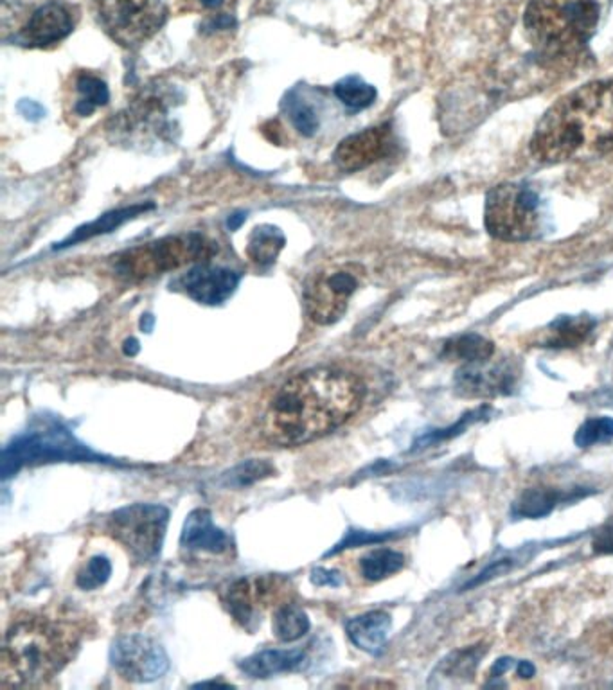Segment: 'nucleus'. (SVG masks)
Here are the masks:
<instances>
[{
  "label": "nucleus",
  "instance_id": "nucleus-1",
  "mask_svg": "<svg viewBox=\"0 0 613 690\" xmlns=\"http://www.w3.org/2000/svg\"><path fill=\"white\" fill-rule=\"evenodd\" d=\"M365 399L363 381L340 368L304 370L282 383L266 401L259 424L277 446H300L349 420Z\"/></svg>",
  "mask_w": 613,
  "mask_h": 690
},
{
  "label": "nucleus",
  "instance_id": "nucleus-2",
  "mask_svg": "<svg viewBox=\"0 0 613 690\" xmlns=\"http://www.w3.org/2000/svg\"><path fill=\"white\" fill-rule=\"evenodd\" d=\"M530 151L546 164L613 151V81L586 83L559 97L539 120Z\"/></svg>",
  "mask_w": 613,
  "mask_h": 690
},
{
  "label": "nucleus",
  "instance_id": "nucleus-3",
  "mask_svg": "<svg viewBox=\"0 0 613 690\" xmlns=\"http://www.w3.org/2000/svg\"><path fill=\"white\" fill-rule=\"evenodd\" d=\"M77 647L79 632L74 625L25 613L13 620L4 636L0 681L4 686L41 685L63 670Z\"/></svg>",
  "mask_w": 613,
  "mask_h": 690
},
{
  "label": "nucleus",
  "instance_id": "nucleus-4",
  "mask_svg": "<svg viewBox=\"0 0 613 690\" xmlns=\"http://www.w3.org/2000/svg\"><path fill=\"white\" fill-rule=\"evenodd\" d=\"M599 23L595 0H530L523 25L536 50L552 61L577 58Z\"/></svg>",
  "mask_w": 613,
  "mask_h": 690
},
{
  "label": "nucleus",
  "instance_id": "nucleus-5",
  "mask_svg": "<svg viewBox=\"0 0 613 690\" xmlns=\"http://www.w3.org/2000/svg\"><path fill=\"white\" fill-rule=\"evenodd\" d=\"M45 462H111L79 442L59 420L45 419L13 438L2 451V476Z\"/></svg>",
  "mask_w": 613,
  "mask_h": 690
},
{
  "label": "nucleus",
  "instance_id": "nucleus-6",
  "mask_svg": "<svg viewBox=\"0 0 613 690\" xmlns=\"http://www.w3.org/2000/svg\"><path fill=\"white\" fill-rule=\"evenodd\" d=\"M543 208L537 192L525 183H502L485 196L484 225L500 241H527L539 234Z\"/></svg>",
  "mask_w": 613,
  "mask_h": 690
},
{
  "label": "nucleus",
  "instance_id": "nucleus-7",
  "mask_svg": "<svg viewBox=\"0 0 613 690\" xmlns=\"http://www.w3.org/2000/svg\"><path fill=\"white\" fill-rule=\"evenodd\" d=\"M214 253L212 243L198 234L171 235L126 250L117 257L115 270L126 279H149Z\"/></svg>",
  "mask_w": 613,
  "mask_h": 690
},
{
  "label": "nucleus",
  "instance_id": "nucleus-8",
  "mask_svg": "<svg viewBox=\"0 0 613 690\" xmlns=\"http://www.w3.org/2000/svg\"><path fill=\"white\" fill-rule=\"evenodd\" d=\"M169 510L158 503H131L117 509L106 519V532L120 543L138 562H151L158 557Z\"/></svg>",
  "mask_w": 613,
  "mask_h": 690
},
{
  "label": "nucleus",
  "instance_id": "nucleus-9",
  "mask_svg": "<svg viewBox=\"0 0 613 690\" xmlns=\"http://www.w3.org/2000/svg\"><path fill=\"white\" fill-rule=\"evenodd\" d=\"M106 32L122 47H138L165 23L164 0H97Z\"/></svg>",
  "mask_w": 613,
  "mask_h": 690
},
{
  "label": "nucleus",
  "instance_id": "nucleus-10",
  "mask_svg": "<svg viewBox=\"0 0 613 690\" xmlns=\"http://www.w3.org/2000/svg\"><path fill=\"white\" fill-rule=\"evenodd\" d=\"M361 271V266L349 262L315 273L304 289V309L309 320L318 325L338 322L360 286Z\"/></svg>",
  "mask_w": 613,
  "mask_h": 690
},
{
  "label": "nucleus",
  "instance_id": "nucleus-11",
  "mask_svg": "<svg viewBox=\"0 0 613 690\" xmlns=\"http://www.w3.org/2000/svg\"><path fill=\"white\" fill-rule=\"evenodd\" d=\"M110 663L120 677L135 683L158 679L169 668V658L164 647L144 634L117 638L110 647Z\"/></svg>",
  "mask_w": 613,
  "mask_h": 690
},
{
  "label": "nucleus",
  "instance_id": "nucleus-12",
  "mask_svg": "<svg viewBox=\"0 0 613 690\" xmlns=\"http://www.w3.org/2000/svg\"><path fill=\"white\" fill-rule=\"evenodd\" d=\"M289 591V582L279 575H262L250 579L234 580L225 595L223 604L228 613L244 629L253 631L255 624L261 622V609L280 602Z\"/></svg>",
  "mask_w": 613,
  "mask_h": 690
},
{
  "label": "nucleus",
  "instance_id": "nucleus-13",
  "mask_svg": "<svg viewBox=\"0 0 613 690\" xmlns=\"http://www.w3.org/2000/svg\"><path fill=\"white\" fill-rule=\"evenodd\" d=\"M392 147V131L388 124L367 128L345 137L336 151L334 164L347 172H354L381 160Z\"/></svg>",
  "mask_w": 613,
  "mask_h": 690
},
{
  "label": "nucleus",
  "instance_id": "nucleus-14",
  "mask_svg": "<svg viewBox=\"0 0 613 690\" xmlns=\"http://www.w3.org/2000/svg\"><path fill=\"white\" fill-rule=\"evenodd\" d=\"M239 280L241 275L234 270L210 264H198L191 268L180 279L178 284L183 293H187L192 300L207 305H216L225 302L235 291Z\"/></svg>",
  "mask_w": 613,
  "mask_h": 690
},
{
  "label": "nucleus",
  "instance_id": "nucleus-15",
  "mask_svg": "<svg viewBox=\"0 0 613 690\" xmlns=\"http://www.w3.org/2000/svg\"><path fill=\"white\" fill-rule=\"evenodd\" d=\"M487 361L466 363L457 370L455 386L458 394L467 397H489L511 392L516 377L514 370L505 363L489 365Z\"/></svg>",
  "mask_w": 613,
  "mask_h": 690
},
{
  "label": "nucleus",
  "instance_id": "nucleus-16",
  "mask_svg": "<svg viewBox=\"0 0 613 690\" xmlns=\"http://www.w3.org/2000/svg\"><path fill=\"white\" fill-rule=\"evenodd\" d=\"M74 29V20L63 4L50 2L38 7L25 27L22 29L20 40L31 47H47L67 38Z\"/></svg>",
  "mask_w": 613,
  "mask_h": 690
},
{
  "label": "nucleus",
  "instance_id": "nucleus-17",
  "mask_svg": "<svg viewBox=\"0 0 613 690\" xmlns=\"http://www.w3.org/2000/svg\"><path fill=\"white\" fill-rule=\"evenodd\" d=\"M307 663L309 658L302 649H264L241 659L237 667L248 677L264 679L277 674L304 670Z\"/></svg>",
  "mask_w": 613,
  "mask_h": 690
},
{
  "label": "nucleus",
  "instance_id": "nucleus-18",
  "mask_svg": "<svg viewBox=\"0 0 613 690\" xmlns=\"http://www.w3.org/2000/svg\"><path fill=\"white\" fill-rule=\"evenodd\" d=\"M180 543L189 550H203L212 553H223L230 548V537L214 525L212 514L207 509H194L182 528Z\"/></svg>",
  "mask_w": 613,
  "mask_h": 690
},
{
  "label": "nucleus",
  "instance_id": "nucleus-19",
  "mask_svg": "<svg viewBox=\"0 0 613 690\" xmlns=\"http://www.w3.org/2000/svg\"><path fill=\"white\" fill-rule=\"evenodd\" d=\"M390 627L392 618L386 611L381 609L352 616L345 622V632L349 640L358 649L374 656L385 649Z\"/></svg>",
  "mask_w": 613,
  "mask_h": 690
},
{
  "label": "nucleus",
  "instance_id": "nucleus-20",
  "mask_svg": "<svg viewBox=\"0 0 613 690\" xmlns=\"http://www.w3.org/2000/svg\"><path fill=\"white\" fill-rule=\"evenodd\" d=\"M485 647L475 645L469 649H460L446 656L433 670L431 679L440 681H469L478 667V661L484 658ZM439 681V685H440Z\"/></svg>",
  "mask_w": 613,
  "mask_h": 690
},
{
  "label": "nucleus",
  "instance_id": "nucleus-21",
  "mask_svg": "<svg viewBox=\"0 0 613 690\" xmlns=\"http://www.w3.org/2000/svg\"><path fill=\"white\" fill-rule=\"evenodd\" d=\"M595 320L586 314L577 316H559L555 318L546 331L543 343L546 347H575L582 343L591 332Z\"/></svg>",
  "mask_w": 613,
  "mask_h": 690
},
{
  "label": "nucleus",
  "instance_id": "nucleus-22",
  "mask_svg": "<svg viewBox=\"0 0 613 690\" xmlns=\"http://www.w3.org/2000/svg\"><path fill=\"white\" fill-rule=\"evenodd\" d=\"M570 496L566 492H561L557 489H546V487H534L525 492L512 503L511 514L514 518H529L537 519L548 516L557 503L568 500Z\"/></svg>",
  "mask_w": 613,
  "mask_h": 690
},
{
  "label": "nucleus",
  "instance_id": "nucleus-23",
  "mask_svg": "<svg viewBox=\"0 0 613 690\" xmlns=\"http://www.w3.org/2000/svg\"><path fill=\"white\" fill-rule=\"evenodd\" d=\"M284 246L282 232L273 225L255 226L248 237L246 255L257 266H270Z\"/></svg>",
  "mask_w": 613,
  "mask_h": 690
},
{
  "label": "nucleus",
  "instance_id": "nucleus-24",
  "mask_svg": "<svg viewBox=\"0 0 613 690\" xmlns=\"http://www.w3.org/2000/svg\"><path fill=\"white\" fill-rule=\"evenodd\" d=\"M147 208H153L151 203L147 205H133V207H126V208H119V210H113V212H108L104 216H101L99 219L77 228L74 232V235L67 237L63 243H59L56 248H65V246H72L79 241H84V239H90L93 235H99V234H106V232H111L113 228H117L119 225H122L124 221L131 219L133 216H137L138 212H146Z\"/></svg>",
  "mask_w": 613,
  "mask_h": 690
},
{
  "label": "nucleus",
  "instance_id": "nucleus-25",
  "mask_svg": "<svg viewBox=\"0 0 613 690\" xmlns=\"http://www.w3.org/2000/svg\"><path fill=\"white\" fill-rule=\"evenodd\" d=\"M309 616L297 604H279L273 613L271 629L280 641H295L309 631Z\"/></svg>",
  "mask_w": 613,
  "mask_h": 690
},
{
  "label": "nucleus",
  "instance_id": "nucleus-26",
  "mask_svg": "<svg viewBox=\"0 0 613 690\" xmlns=\"http://www.w3.org/2000/svg\"><path fill=\"white\" fill-rule=\"evenodd\" d=\"M494 352V345L475 332L457 336L455 340L448 341L444 347V356L446 358H455L462 359L464 363H478V361H487Z\"/></svg>",
  "mask_w": 613,
  "mask_h": 690
},
{
  "label": "nucleus",
  "instance_id": "nucleus-27",
  "mask_svg": "<svg viewBox=\"0 0 613 690\" xmlns=\"http://www.w3.org/2000/svg\"><path fill=\"white\" fill-rule=\"evenodd\" d=\"M404 566V555L392 548H378L369 552L360 561L361 575L367 580H381L392 573H397Z\"/></svg>",
  "mask_w": 613,
  "mask_h": 690
},
{
  "label": "nucleus",
  "instance_id": "nucleus-28",
  "mask_svg": "<svg viewBox=\"0 0 613 690\" xmlns=\"http://www.w3.org/2000/svg\"><path fill=\"white\" fill-rule=\"evenodd\" d=\"M334 95L351 110H363L376 99V88L356 75H349L334 84Z\"/></svg>",
  "mask_w": 613,
  "mask_h": 690
},
{
  "label": "nucleus",
  "instance_id": "nucleus-29",
  "mask_svg": "<svg viewBox=\"0 0 613 690\" xmlns=\"http://www.w3.org/2000/svg\"><path fill=\"white\" fill-rule=\"evenodd\" d=\"M77 92L79 101L76 102V111L79 115H90L95 108L106 104L110 99L106 83L90 74H83L77 79Z\"/></svg>",
  "mask_w": 613,
  "mask_h": 690
},
{
  "label": "nucleus",
  "instance_id": "nucleus-30",
  "mask_svg": "<svg viewBox=\"0 0 613 690\" xmlns=\"http://www.w3.org/2000/svg\"><path fill=\"white\" fill-rule=\"evenodd\" d=\"M275 473V467L266 460H248L228 473H225L219 480L223 487H246L250 483H255L262 478H268Z\"/></svg>",
  "mask_w": 613,
  "mask_h": 690
},
{
  "label": "nucleus",
  "instance_id": "nucleus-31",
  "mask_svg": "<svg viewBox=\"0 0 613 690\" xmlns=\"http://www.w3.org/2000/svg\"><path fill=\"white\" fill-rule=\"evenodd\" d=\"M491 411L489 406H480L476 410H471L467 413H464L455 424L448 426V428H440V429H433V431H428L424 433L422 437H419L415 442H413V449H421V447H428L431 444H437V442H442V440H448L451 437H457L460 435L466 428H469L473 422L480 420L482 417H485L487 413Z\"/></svg>",
  "mask_w": 613,
  "mask_h": 690
},
{
  "label": "nucleus",
  "instance_id": "nucleus-32",
  "mask_svg": "<svg viewBox=\"0 0 613 690\" xmlns=\"http://www.w3.org/2000/svg\"><path fill=\"white\" fill-rule=\"evenodd\" d=\"M613 440V417H591L586 419L575 431L573 442L579 447H590L593 444H604Z\"/></svg>",
  "mask_w": 613,
  "mask_h": 690
},
{
  "label": "nucleus",
  "instance_id": "nucleus-33",
  "mask_svg": "<svg viewBox=\"0 0 613 690\" xmlns=\"http://www.w3.org/2000/svg\"><path fill=\"white\" fill-rule=\"evenodd\" d=\"M286 110H288V115H289V119H291V122L298 133L309 137L318 129V117H316L315 108L306 99L297 97L295 92H291L288 95Z\"/></svg>",
  "mask_w": 613,
  "mask_h": 690
},
{
  "label": "nucleus",
  "instance_id": "nucleus-34",
  "mask_svg": "<svg viewBox=\"0 0 613 690\" xmlns=\"http://www.w3.org/2000/svg\"><path fill=\"white\" fill-rule=\"evenodd\" d=\"M110 573H111V564H110L108 557L93 555L84 564V568L77 573L76 584L83 589H95L110 579Z\"/></svg>",
  "mask_w": 613,
  "mask_h": 690
},
{
  "label": "nucleus",
  "instance_id": "nucleus-35",
  "mask_svg": "<svg viewBox=\"0 0 613 690\" xmlns=\"http://www.w3.org/2000/svg\"><path fill=\"white\" fill-rule=\"evenodd\" d=\"M395 534L394 532H367V530H347L345 535L342 537L340 543L334 544L333 550H329L325 555H334L345 548H352V546H360V544H370V543H381L385 539H390L394 537Z\"/></svg>",
  "mask_w": 613,
  "mask_h": 690
},
{
  "label": "nucleus",
  "instance_id": "nucleus-36",
  "mask_svg": "<svg viewBox=\"0 0 613 690\" xmlns=\"http://www.w3.org/2000/svg\"><path fill=\"white\" fill-rule=\"evenodd\" d=\"M591 546L597 553H613V516L597 528Z\"/></svg>",
  "mask_w": 613,
  "mask_h": 690
},
{
  "label": "nucleus",
  "instance_id": "nucleus-37",
  "mask_svg": "<svg viewBox=\"0 0 613 690\" xmlns=\"http://www.w3.org/2000/svg\"><path fill=\"white\" fill-rule=\"evenodd\" d=\"M512 559H500V561H496L494 564H491V566H487L482 573H478V577L476 579H473L469 584H466V588H473V586H478L480 582H485V580H489V579H493V577H498V575H502V573H505L511 566H512V562H511Z\"/></svg>",
  "mask_w": 613,
  "mask_h": 690
},
{
  "label": "nucleus",
  "instance_id": "nucleus-38",
  "mask_svg": "<svg viewBox=\"0 0 613 690\" xmlns=\"http://www.w3.org/2000/svg\"><path fill=\"white\" fill-rule=\"evenodd\" d=\"M311 580L316 586H340L342 584V575L336 570H327V568H315L311 571Z\"/></svg>",
  "mask_w": 613,
  "mask_h": 690
},
{
  "label": "nucleus",
  "instance_id": "nucleus-39",
  "mask_svg": "<svg viewBox=\"0 0 613 690\" xmlns=\"http://www.w3.org/2000/svg\"><path fill=\"white\" fill-rule=\"evenodd\" d=\"M516 663H514V659L512 658H500L494 665H493V668H491V672H489V677L491 679H498V677H502V674H505L511 667H514Z\"/></svg>",
  "mask_w": 613,
  "mask_h": 690
},
{
  "label": "nucleus",
  "instance_id": "nucleus-40",
  "mask_svg": "<svg viewBox=\"0 0 613 690\" xmlns=\"http://www.w3.org/2000/svg\"><path fill=\"white\" fill-rule=\"evenodd\" d=\"M234 18L230 16V14H218L216 18H210V20H207V23H205V27L207 29H230V27H234Z\"/></svg>",
  "mask_w": 613,
  "mask_h": 690
},
{
  "label": "nucleus",
  "instance_id": "nucleus-41",
  "mask_svg": "<svg viewBox=\"0 0 613 690\" xmlns=\"http://www.w3.org/2000/svg\"><path fill=\"white\" fill-rule=\"evenodd\" d=\"M516 674L520 676V677H532L534 674H536V667L530 663V661H527V659H521V661H518L516 663Z\"/></svg>",
  "mask_w": 613,
  "mask_h": 690
},
{
  "label": "nucleus",
  "instance_id": "nucleus-42",
  "mask_svg": "<svg viewBox=\"0 0 613 690\" xmlns=\"http://www.w3.org/2000/svg\"><path fill=\"white\" fill-rule=\"evenodd\" d=\"M124 350H126V354H129V356H133L137 350H138V345H137V340H128L126 341V347H124Z\"/></svg>",
  "mask_w": 613,
  "mask_h": 690
},
{
  "label": "nucleus",
  "instance_id": "nucleus-43",
  "mask_svg": "<svg viewBox=\"0 0 613 690\" xmlns=\"http://www.w3.org/2000/svg\"><path fill=\"white\" fill-rule=\"evenodd\" d=\"M243 221H244V216H241V214H237V216H230V219H228V226L234 230V228H237Z\"/></svg>",
  "mask_w": 613,
  "mask_h": 690
},
{
  "label": "nucleus",
  "instance_id": "nucleus-44",
  "mask_svg": "<svg viewBox=\"0 0 613 690\" xmlns=\"http://www.w3.org/2000/svg\"><path fill=\"white\" fill-rule=\"evenodd\" d=\"M200 2H201V5L207 7V9H216V7H221L225 0H200Z\"/></svg>",
  "mask_w": 613,
  "mask_h": 690
}]
</instances>
